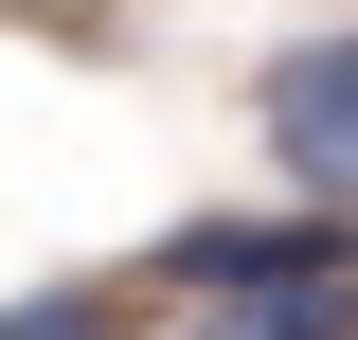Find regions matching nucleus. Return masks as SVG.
<instances>
[{"mask_svg": "<svg viewBox=\"0 0 358 340\" xmlns=\"http://www.w3.org/2000/svg\"><path fill=\"white\" fill-rule=\"evenodd\" d=\"M268 162L305 197H358V36H305L268 72Z\"/></svg>", "mask_w": 358, "mask_h": 340, "instance_id": "obj_2", "label": "nucleus"}, {"mask_svg": "<svg viewBox=\"0 0 358 340\" xmlns=\"http://www.w3.org/2000/svg\"><path fill=\"white\" fill-rule=\"evenodd\" d=\"M197 340H358V269H287V287H215Z\"/></svg>", "mask_w": 358, "mask_h": 340, "instance_id": "obj_3", "label": "nucleus"}, {"mask_svg": "<svg viewBox=\"0 0 358 340\" xmlns=\"http://www.w3.org/2000/svg\"><path fill=\"white\" fill-rule=\"evenodd\" d=\"M287 269H358V215L305 197V215H179L162 233V287H287Z\"/></svg>", "mask_w": 358, "mask_h": 340, "instance_id": "obj_1", "label": "nucleus"}, {"mask_svg": "<svg viewBox=\"0 0 358 340\" xmlns=\"http://www.w3.org/2000/svg\"><path fill=\"white\" fill-rule=\"evenodd\" d=\"M0 340H126V323H108V287H36V304H0Z\"/></svg>", "mask_w": 358, "mask_h": 340, "instance_id": "obj_4", "label": "nucleus"}]
</instances>
